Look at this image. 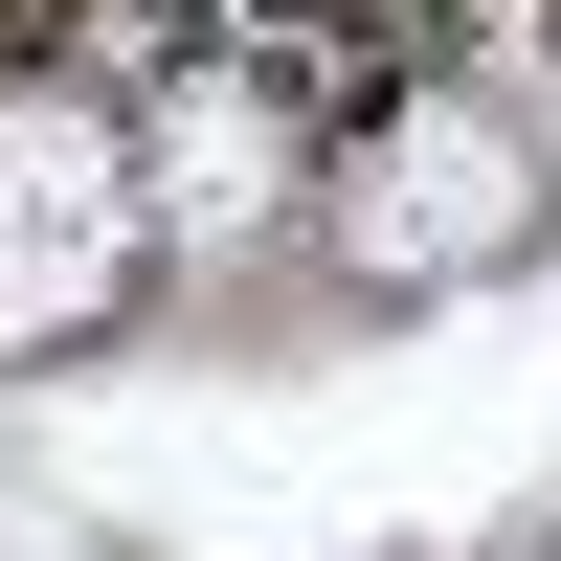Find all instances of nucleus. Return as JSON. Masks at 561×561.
Listing matches in <instances>:
<instances>
[{"label": "nucleus", "mask_w": 561, "mask_h": 561, "mask_svg": "<svg viewBox=\"0 0 561 561\" xmlns=\"http://www.w3.org/2000/svg\"><path fill=\"white\" fill-rule=\"evenodd\" d=\"M158 248H180V203H158V158H135V113H90V90H0V382L135 337Z\"/></svg>", "instance_id": "1"}, {"label": "nucleus", "mask_w": 561, "mask_h": 561, "mask_svg": "<svg viewBox=\"0 0 561 561\" xmlns=\"http://www.w3.org/2000/svg\"><path fill=\"white\" fill-rule=\"evenodd\" d=\"M539 225H561V180L494 90H404V113L337 135V270L359 293H494Z\"/></svg>", "instance_id": "2"}]
</instances>
